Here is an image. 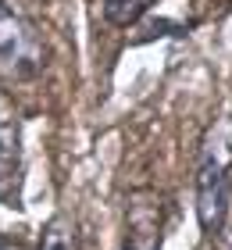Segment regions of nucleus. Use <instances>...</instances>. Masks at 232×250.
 <instances>
[{
    "instance_id": "0eeeda50",
    "label": "nucleus",
    "mask_w": 232,
    "mask_h": 250,
    "mask_svg": "<svg viewBox=\"0 0 232 250\" xmlns=\"http://www.w3.org/2000/svg\"><path fill=\"white\" fill-rule=\"evenodd\" d=\"M0 250H25V247H21V240H15V236L0 232Z\"/></svg>"
},
{
    "instance_id": "f257e3e1",
    "label": "nucleus",
    "mask_w": 232,
    "mask_h": 250,
    "mask_svg": "<svg viewBox=\"0 0 232 250\" xmlns=\"http://www.w3.org/2000/svg\"><path fill=\"white\" fill-rule=\"evenodd\" d=\"M232 204V115L207 125L196 157V222L204 236H222Z\"/></svg>"
},
{
    "instance_id": "7ed1b4c3",
    "label": "nucleus",
    "mask_w": 232,
    "mask_h": 250,
    "mask_svg": "<svg viewBox=\"0 0 232 250\" xmlns=\"http://www.w3.org/2000/svg\"><path fill=\"white\" fill-rule=\"evenodd\" d=\"M25 165H21V125L11 104L0 97V208H21Z\"/></svg>"
},
{
    "instance_id": "20e7f679",
    "label": "nucleus",
    "mask_w": 232,
    "mask_h": 250,
    "mask_svg": "<svg viewBox=\"0 0 232 250\" xmlns=\"http://www.w3.org/2000/svg\"><path fill=\"white\" fill-rule=\"evenodd\" d=\"M32 250H79V229H75V222L68 218V214L57 211L50 222L43 225V232H40V240Z\"/></svg>"
},
{
    "instance_id": "39448f33",
    "label": "nucleus",
    "mask_w": 232,
    "mask_h": 250,
    "mask_svg": "<svg viewBox=\"0 0 232 250\" xmlns=\"http://www.w3.org/2000/svg\"><path fill=\"white\" fill-rule=\"evenodd\" d=\"M122 250H161V218L157 211H150L139 218V211H132V225L125 232Z\"/></svg>"
},
{
    "instance_id": "6e6552de",
    "label": "nucleus",
    "mask_w": 232,
    "mask_h": 250,
    "mask_svg": "<svg viewBox=\"0 0 232 250\" xmlns=\"http://www.w3.org/2000/svg\"><path fill=\"white\" fill-rule=\"evenodd\" d=\"M222 250H232V232H229L225 240H222Z\"/></svg>"
},
{
    "instance_id": "f03ea898",
    "label": "nucleus",
    "mask_w": 232,
    "mask_h": 250,
    "mask_svg": "<svg viewBox=\"0 0 232 250\" xmlns=\"http://www.w3.org/2000/svg\"><path fill=\"white\" fill-rule=\"evenodd\" d=\"M46 40L40 25L11 0H0V86H32L46 68Z\"/></svg>"
},
{
    "instance_id": "423d86ee",
    "label": "nucleus",
    "mask_w": 232,
    "mask_h": 250,
    "mask_svg": "<svg viewBox=\"0 0 232 250\" xmlns=\"http://www.w3.org/2000/svg\"><path fill=\"white\" fill-rule=\"evenodd\" d=\"M154 7V0H100V11H104V21L111 29H129L139 25V18Z\"/></svg>"
}]
</instances>
